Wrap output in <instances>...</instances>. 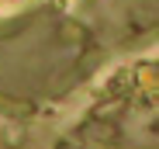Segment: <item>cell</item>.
<instances>
[{
    "instance_id": "6da1fadb",
    "label": "cell",
    "mask_w": 159,
    "mask_h": 149,
    "mask_svg": "<svg viewBox=\"0 0 159 149\" xmlns=\"http://www.w3.org/2000/svg\"><path fill=\"white\" fill-rule=\"evenodd\" d=\"M56 4H66V0H56Z\"/></svg>"
}]
</instances>
